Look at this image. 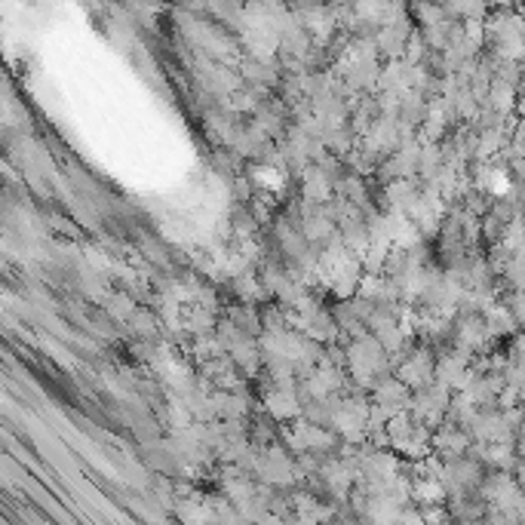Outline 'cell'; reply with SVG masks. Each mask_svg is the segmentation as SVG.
I'll return each instance as SVG.
<instances>
[{
    "label": "cell",
    "mask_w": 525,
    "mask_h": 525,
    "mask_svg": "<svg viewBox=\"0 0 525 525\" xmlns=\"http://www.w3.org/2000/svg\"><path fill=\"white\" fill-rule=\"evenodd\" d=\"M393 375H397L399 381H406L412 390L434 384L436 381V347L427 344V342L415 344L412 351H408L406 357L397 362Z\"/></svg>",
    "instance_id": "obj_4"
},
{
    "label": "cell",
    "mask_w": 525,
    "mask_h": 525,
    "mask_svg": "<svg viewBox=\"0 0 525 525\" xmlns=\"http://www.w3.org/2000/svg\"><path fill=\"white\" fill-rule=\"evenodd\" d=\"M501 301L511 307V314L525 326V292L522 289H507L504 295H501Z\"/></svg>",
    "instance_id": "obj_15"
},
{
    "label": "cell",
    "mask_w": 525,
    "mask_h": 525,
    "mask_svg": "<svg viewBox=\"0 0 525 525\" xmlns=\"http://www.w3.org/2000/svg\"><path fill=\"white\" fill-rule=\"evenodd\" d=\"M501 277H504L511 289L525 292V252H516V256H511V261H507L504 270H501Z\"/></svg>",
    "instance_id": "obj_14"
},
{
    "label": "cell",
    "mask_w": 525,
    "mask_h": 525,
    "mask_svg": "<svg viewBox=\"0 0 525 525\" xmlns=\"http://www.w3.org/2000/svg\"><path fill=\"white\" fill-rule=\"evenodd\" d=\"M347 351V375H351V384H357L362 390H372V384L378 381L381 375L393 372V362H390V353L372 332L360 338H351L344 344Z\"/></svg>",
    "instance_id": "obj_1"
},
{
    "label": "cell",
    "mask_w": 525,
    "mask_h": 525,
    "mask_svg": "<svg viewBox=\"0 0 525 525\" xmlns=\"http://www.w3.org/2000/svg\"><path fill=\"white\" fill-rule=\"evenodd\" d=\"M105 311L114 323H129V316L138 311V298L133 292H114V295H105Z\"/></svg>",
    "instance_id": "obj_13"
},
{
    "label": "cell",
    "mask_w": 525,
    "mask_h": 525,
    "mask_svg": "<svg viewBox=\"0 0 525 525\" xmlns=\"http://www.w3.org/2000/svg\"><path fill=\"white\" fill-rule=\"evenodd\" d=\"M261 408L274 418L277 424H289L301 418V393L298 388H280V384H274V388H267L265 393H261Z\"/></svg>",
    "instance_id": "obj_6"
},
{
    "label": "cell",
    "mask_w": 525,
    "mask_h": 525,
    "mask_svg": "<svg viewBox=\"0 0 525 525\" xmlns=\"http://www.w3.org/2000/svg\"><path fill=\"white\" fill-rule=\"evenodd\" d=\"M452 399H455V390L449 384L443 381H434L427 388H418L412 390V399H408V415L415 421L427 424V427H439L443 421H449V408H452Z\"/></svg>",
    "instance_id": "obj_3"
},
{
    "label": "cell",
    "mask_w": 525,
    "mask_h": 525,
    "mask_svg": "<svg viewBox=\"0 0 525 525\" xmlns=\"http://www.w3.org/2000/svg\"><path fill=\"white\" fill-rule=\"evenodd\" d=\"M430 114V105L427 98H424V92L418 89H408L403 98H399V123L408 129H421L424 120H427Z\"/></svg>",
    "instance_id": "obj_12"
},
{
    "label": "cell",
    "mask_w": 525,
    "mask_h": 525,
    "mask_svg": "<svg viewBox=\"0 0 525 525\" xmlns=\"http://www.w3.org/2000/svg\"><path fill=\"white\" fill-rule=\"evenodd\" d=\"M369 397H372L375 406H384L388 412L397 415V412H403V408H408V399H412V388H408L406 381H399V378L393 375V372H388V375H381L372 384Z\"/></svg>",
    "instance_id": "obj_8"
},
{
    "label": "cell",
    "mask_w": 525,
    "mask_h": 525,
    "mask_svg": "<svg viewBox=\"0 0 525 525\" xmlns=\"http://www.w3.org/2000/svg\"><path fill=\"white\" fill-rule=\"evenodd\" d=\"M127 329L136 335V342H164V316H160L154 307L138 305V311L129 316Z\"/></svg>",
    "instance_id": "obj_10"
},
{
    "label": "cell",
    "mask_w": 525,
    "mask_h": 525,
    "mask_svg": "<svg viewBox=\"0 0 525 525\" xmlns=\"http://www.w3.org/2000/svg\"><path fill=\"white\" fill-rule=\"evenodd\" d=\"M489 329H485V316L483 314H458L455 320V335H452V344L461 347L467 353H483L489 347Z\"/></svg>",
    "instance_id": "obj_5"
},
{
    "label": "cell",
    "mask_w": 525,
    "mask_h": 525,
    "mask_svg": "<svg viewBox=\"0 0 525 525\" xmlns=\"http://www.w3.org/2000/svg\"><path fill=\"white\" fill-rule=\"evenodd\" d=\"M483 316H485V329H489L492 342H498V338H504V335H516V332L522 329V323L516 320V316L511 314V307H507L501 298H498V305H492Z\"/></svg>",
    "instance_id": "obj_11"
},
{
    "label": "cell",
    "mask_w": 525,
    "mask_h": 525,
    "mask_svg": "<svg viewBox=\"0 0 525 525\" xmlns=\"http://www.w3.org/2000/svg\"><path fill=\"white\" fill-rule=\"evenodd\" d=\"M470 445H473V434H470L467 427H461V424H455V421H443L434 430V452L445 461L467 455Z\"/></svg>",
    "instance_id": "obj_9"
},
{
    "label": "cell",
    "mask_w": 525,
    "mask_h": 525,
    "mask_svg": "<svg viewBox=\"0 0 525 525\" xmlns=\"http://www.w3.org/2000/svg\"><path fill=\"white\" fill-rule=\"evenodd\" d=\"M252 476L265 485H274V489H295V485H301L295 455L277 443L267 445V449H258L256 464H252Z\"/></svg>",
    "instance_id": "obj_2"
},
{
    "label": "cell",
    "mask_w": 525,
    "mask_h": 525,
    "mask_svg": "<svg viewBox=\"0 0 525 525\" xmlns=\"http://www.w3.org/2000/svg\"><path fill=\"white\" fill-rule=\"evenodd\" d=\"M522 219H525V215H522Z\"/></svg>",
    "instance_id": "obj_16"
},
{
    "label": "cell",
    "mask_w": 525,
    "mask_h": 525,
    "mask_svg": "<svg viewBox=\"0 0 525 525\" xmlns=\"http://www.w3.org/2000/svg\"><path fill=\"white\" fill-rule=\"evenodd\" d=\"M298 197L307 206H323L335 197V182L320 164H311L298 175Z\"/></svg>",
    "instance_id": "obj_7"
}]
</instances>
